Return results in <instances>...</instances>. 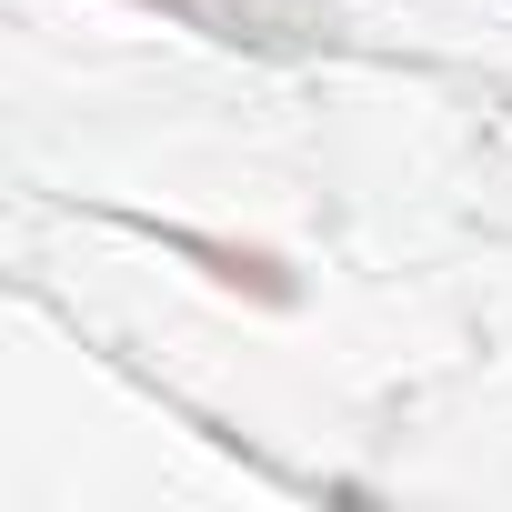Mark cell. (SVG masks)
I'll use <instances>...</instances> for the list:
<instances>
[{
  "label": "cell",
  "instance_id": "6da1fadb",
  "mask_svg": "<svg viewBox=\"0 0 512 512\" xmlns=\"http://www.w3.org/2000/svg\"><path fill=\"white\" fill-rule=\"evenodd\" d=\"M141 231H151L161 251H181L211 292H241V302H262V312L292 302V262H282V251H262V241H221V231H191V221H141Z\"/></svg>",
  "mask_w": 512,
  "mask_h": 512
},
{
  "label": "cell",
  "instance_id": "7a4b0ae2",
  "mask_svg": "<svg viewBox=\"0 0 512 512\" xmlns=\"http://www.w3.org/2000/svg\"><path fill=\"white\" fill-rule=\"evenodd\" d=\"M141 11H171L181 31L231 41V51H302V41H322V21L302 0H141Z\"/></svg>",
  "mask_w": 512,
  "mask_h": 512
}]
</instances>
